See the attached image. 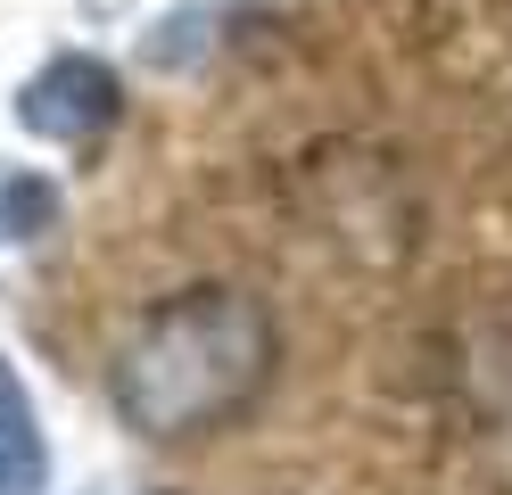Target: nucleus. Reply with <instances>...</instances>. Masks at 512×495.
Masks as SVG:
<instances>
[{
    "label": "nucleus",
    "instance_id": "1",
    "mask_svg": "<svg viewBox=\"0 0 512 495\" xmlns=\"http://www.w3.org/2000/svg\"><path fill=\"white\" fill-rule=\"evenodd\" d=\"M273 314L248 289H182L149 306L108 363L116 421L141 438H199L273 380Z\"/></svg>",
    "mask_w": 512,
    "mask_h": 495
},
{
    "label": "nucleus",
    "instance_id": "2",
    "mask_svg": "<svg viewBox=\"0 0 512 495\" xmlns=\"http://www.w3.org/2000/svg\"><path fill=\"white\" fill-rule=\"evenodd\" d=\"M17 116L34 132H50V141H91L100 124H116V75L91 66V58H58V66H42L25 83Z\"/></svg>",
    "mask_w": 512,
    "mask_h": 495
},
{
    "label": "nucleus",
    "instance_id": "3",
    "mask_svg": "<svg viewBox=\"0 0 512 495\" xmlns=\"http://www.w3.org/2000/svg\"><path fill=\"white\" fill-rule=\"evenodd\" d=\"M42 479H50V446H42L34 396L0 363V495H42Z\"/></svg>",
    "mask_w": 512,
    "mask_h": 495
}]
</instances>
